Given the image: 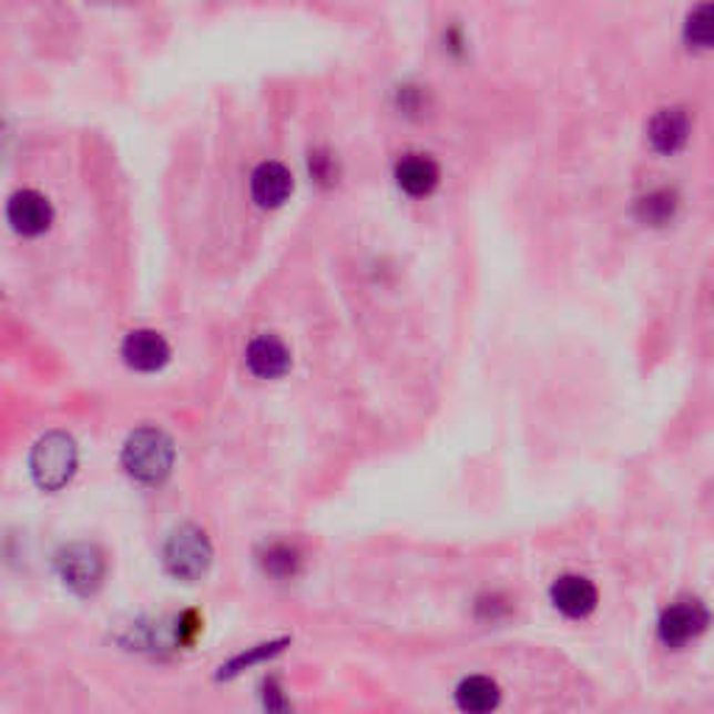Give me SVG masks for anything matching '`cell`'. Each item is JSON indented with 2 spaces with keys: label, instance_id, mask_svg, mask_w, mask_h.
I'll list each match as a JSON object with an SVG mask.
<instances>
[{
  "label": "cell",
  "instance_id": "17",
  "mask_svg": "<svg viewBox=\"0 0 714 714\" xmlns=\"http://www.w3.org/2000/svg\"><path fill=\"white\" fill-rule=\"evenodd\" d=\"M283 645L285 642H272V645H259V647H252V653H243V656H237V659H232L230 664H226V670L221 675H224V679H230V675H235V673H241L243 667H252L254 662H263V659H268V656H274V653H279L283 651Z\"/></svg>",
  "mask_w": 714,
  "mask_h": 714
},
{
  "label": "cell",
  "instance_id": "13",
  "mask_svg": "<svg viewBox=\"0 0 714 714\" xmlns=\"http://www.w3.org/2000/svg\"><path fill=\"white\" fill-rule=\"evenodd\" d=\"M456 701L463 712H491L500 706V686L489 675H469L458 684Z\"/></svg>",
  "mask_w": 714,
  "mask_h": 714
},
{
  "label": "cell",
  "instance_id": "2",
  "mask_svg": "<svg viewBox=\"0 0 714 714\" xmlns=\"http://www.w3.org/2000/svg\"><path fill=\"white\" fill-rule=\"evenodd\" d=\"M31 478L40 489L59 491L70 483L79 467V447L68 432H45L31 450Z\"/></svg>",
  "mask_w": 714,
  "mask_h": 714
},
{
  "label": "cell",
  "instance_id": "12",
  "mask_svg": "<svg viewBox=\"0 0 714 714\" xmlns=\"http://www.w3.org/2000/svg\"><path fill=\"white\" fill-rule=\"evenodd\" d=\"M397 185L399 191L408 193L414 198L430 196L432 191L441 182V171H438V162L427 154H408L397 162Z\"/></svg>",
  "mask_w": 714,
  "mask_h": 714
},
{
  "label": "cell",
  "instance_id": "4",
  "mask_svg": "<svg viewBox=\"0 0 714 714\" xmlns=\"http://www.w3.org/2000/svg\"><path fill=\"white\" fill-rule=\"evenodd\" d=\"M57 570L70 592L81 594V598H90V594L99 592L101 583H104L106 561L104 553H101L95 544L75 542L68 544V548L59 553Z\"/></svg>",
  "mask_w": 714,
  "mask_h": 714
},
{
  "label": "cell",
  "instance_id": "10",
  "mask_svg": "<svg viewBox=\"0 0 714 714\" xmlns=\"http://www.w3.org/2000/svg\"><path fill=\"white\" fill-rule=\"evenodd\" d=\"M294 193V173L283 162H263L252 173V198L257 207L277 210Z\"/></svg>",
  "mask_w": 714,
  "mask_h": 714
},
{
  "label": "cell",
  "instance_id": "1",
  "mask_svg": "<svg viewBox=\"0 0 714 714\" xmlns=\"http://www.w3.org/2000/svg\"><path fill=\"white\" fill-rule=\"evenodd\" d=\"M176 447L173 438L160 427H137L126 438L121 452V463L132 480L143 486H160L173 472Z\"/></svg>",
  "mask_w": 714,
  "mask_h": 714
},
{
  "label": "cell",
  "instance_id": "14",
  "mask_svg": "<svg viewBox=\"0 0 714 714\" xmlns=\"http://www.w3.org/2000/svg\"><path fill=\"white\" fill-rule=\"evenodd\" d=\"M712 23H714L712 3H708V0H703V3H697V7L692 9L690 18H686V26H684L686 45L695 48V51H708V48H712V37H714Z\"/></svg>",
  "mask_w": 714,
  "mask_h": 714
},
{
  "label": "cell",
  "instance_id": "8",
  "mask_svg": "<svg viewBox=\"0 0 714 714\" xmlns=\"http://www.w3.org/2000/svg\"><path fill=\"white\" fill-rule=\"evenodd\" d=\"M290 349L277 335H257L246 349V366L259 380H279L290 371Z\"/></svg>",
  "mask_w": 714,
  "mask_h": 714
},
{
  "label": "cell",
  "instance_id": "15",
  "mask_svg": "<svg viewBox=\"0 0 714 714\" xmlns=\"http://www.w3.org/2000/svg\"><path fill=\"white\" fill-rule=\"evenodd\" d=\"M675 210H679V196L673 191H653L636 204V215L651 226H664L673 221Z\"/></svg>",
  "mask_w": 714,
  "mask_h": 714
},
{
  "label": "cell",
  "instance_id": "7",
  "mask_svg": "<svg viewBox=\"0 0 714 714\" xmlns=\"http://www.w3.org/2000/svg\"><path fill=\"white\" fill-rule=\"evenodd\" d=\"M121 355L129 369L151 375V371L165 369L167 360H171V346L154 329H134L123 338Z\"/></svg>",
  "mask_w": 714,
  "mask_h": 714
},
{
  "label": "cell",
  "instance_id": "11",
  "mask_svg": "<svg viewBox=\"0 0 714 714\" xmlns=\"http://www.w3.org/2000/svg\"><path fill=\"white\" fill-rule=\"evenodd\" d=\"M690 115L681 106H667L653 115L647 123V140L659 154H679L690 140Z\"/></svg>",
  "mask_w": 714,
  "mask_h": 714
},
{
  "label": "cell",
  "instance_id": "9",
  "mask_svg": "<svg viewBox=\"0 0 714 714\" xmlns=\"http://www.w3.org/2000/svg\"><path fill=\"white\" fill-rule=\"evenodd\" d=\"M550 600L570 620H586L598 609V586L583 575H561L550 586Z\"/></svg>",
  "mask_w": 714,
  "mask_h": 714
},
{
  "label": "cell",
  "instance_id": "6",
  "mask_svg": "<svg viewBox=\"0 0 714 714\" xmlns=\"http://www.w3.org/2000/svg\"><path fill=\"white\" fill-rule=\"evenodd\" d=\"M7 218L12 230L23 237L45 235L53 224V207L42 193L18 191L7 204Z\"/></svg>",
  "mask_w": 714,
  "mask_h": 714
},
{
  "label": "cell",
  "instance_id": "16",
  "mask_svg": "<svg viewBox=\"0 0 714 714\" xmlns=\"http://www.w3.org/2000/svg\"><path fill=\"white\" fill-rule=\"evenodd\" d=\"M263 570L274 578H290L299 570V553L290 544H272L263 555Z\"/></svg>",
  "mask_w": 714,
  "mask_h": 714
},
{
  "label": "cell",
  "instance_id": "5",
  "mask_svg": "<svg viewBox=\"0 0 714 714\" xmlns=\"http://www.w3.org/2000/svg\"><path fill=\"white\" fill-rule=\"evenodd\" d=\"M708 614L697 600H675L659 616V640L667 647H684L706 631Z\"/></svg>",
  "mask_w": 714,
  "mask_h": 714
},
{
  "label": "cell",
  "instance_id": "3",
  "mask_svg": "<svg viewBox=\"0 0 714 714\" xmlns=\"http://www.w3.org/2000/svg\"><path fill=\"white\" fill-rule=\"evenodd\" d=\"M162 564L178 581H202L213 564V544L207 533L196 524H182L173 530L162 548Z\"/></svg>",
  "mask_w": 714,
  "mask_h": 714
}]
</instances>
